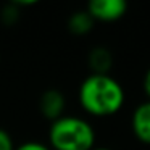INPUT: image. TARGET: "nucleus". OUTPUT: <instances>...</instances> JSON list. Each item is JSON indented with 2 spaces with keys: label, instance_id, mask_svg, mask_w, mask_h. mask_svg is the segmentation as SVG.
Here are the masks:
<instances>
[{
  "label": "nucleus",
  "instance_id": "f257e3e1",
  "mask_svg": "<svg viewBox=\"0 0 150 150\" xmlns=\"http://www.w3.org/2000/svg\"><path fill=\"white\" fill-rule=\"evenodd\" d=\"M81 108L94 118H110L118 115L126 103L123 84L111 74H89L78 91Z\"/></svg>",
  "mask_w": 150,
  "mask_h": 150
},
{
  "label": "nucleus",
  "instance_id": "f03ea898",
  "mask_svg": "<svg viewBox=\"0 0 150 150\" xmlns=\"http://www.w3.org/2000/svg\"><path fill=\"white\" fill-rule=\"evenodd\" d=\"M97 134L91 121L76 115H65L50 123L49 145L52 150H92Z\"/></svg>",
  "mask_w": 150,
  "mask_h": 150
},
{
  "label": "nucleus",
  "instance_id": "7ed1b4c3",
  "mask_svg": "<svg viewBox=\"0 0 150 150\" xmlns=\"http://www.w3.org/2000/svg\"><path fill=\"white\" fill-rule=\"evenodd\" d=\"M127 8L129 5L126 0H92L87 4L86 10L94 18V21L115 23L126 16Z\"/></svg>",
  "mask_w": 150,
  "mask_h": 150
},
{
  "label": "nucleus",
  "instance_id": "20e7f679",
  "mask_svg": "<svg viewBox=\"0 0 150 150\" xmlns=\"http://www.w3.org/2000/svg\"><path fill=\"white\" fill-rule=\"evenodd\" d=\"M129 124L134 139L150 147V100H144L134 107Z\"/></svg>",
  "mask_w": 150,
  "mask_h": 150
},
{
  "label": "nucleus",
  "instance_id": "39448f33",
  "mask_svg": "<svg viewBox=\"0 0 150 150\" xmlns=\"http://www.w3.org/2000/svg\"><path fill=\"white\" fill-rule=\"evenodd\" d=\"M39 110L42 113V116L45 120H49L50 123L65 116V110H66L65 94L55 87L44 91L39 98Z\"/></svg>",
  "mask_w": 150,
  "mask_h": 150
},
{
  "label": "nucleus",
  "instance_id": "423d86ee",
  "mask_svg": "<svg viewBox=\"0 0 150 150\" xmlns=\"http://www.w3.org/2000/svg\"><path fill=\"white\" fill-rule=\"evenodd\" d=\"M87 65L92 74H110V69L113 68V53L107 47L97 45L89 52Z\"/></svg>",
  "mask_w": 150,
  "mask_h": 150
},
{
  "label": "nucleus",
  "instance_id": "0eeeda50",
  "mask_svg": "<svg viewBox=\"0 0 150 150\" xmlns=\"http://www.w3.org/2000/svg\"><path fill=\"white\" fill-rule=\"evenodd\" d=\"M94 18L87 10H78L68 18V31L74 36H86L94 29Z\"/></svg>",
  "mask_w": 150,
  "mask_h": 150
},
{
  "label": "nucleus",
  "instance_id": "6e6552de",
  "mask_svg": "<svg viewBox=\"0 0 150 150\" xmlns=\"http://www.w3.org/2000/svg\"><path fill=\"white\" fill-rule=\"evenodd\" d=\"M21 15V8H18L16 5L11 2V4H7L2 10H0V21L5 24V26H13L18 20H20Z\"/></svg>",
  "mask_w": 150,
  "mask_h": 150
},
{
  "label": "nucleus",
  "instance_id": "1a4fd4ad",
  "mask_svg": "<svg viewBox=\"0 0 150 150\" xmlns=\"http://www.w3.org/2000/svg\"><path fill=\"white\" fill-rule=\"evenodd\" d=\"M15 142H13V137L10 136L7 129L0 127V150H15Z\"/></svg>",
  "mask_w": 150,
  "mask_h": 150
},
{
  "label": "nucleus",
  "instance_id": "9d476101",
  "mask_svg": "<svg viewBox=\"0 0 150 150\" xmlns=\"http://www.w3.org/2000/svg\"><path fill=\"white\" fill-rule=\"evenodd\" d=\"M15 150H52V149H50V145L39 142V140H28V142L20 144Z\"/></svg>",
  "mask_w": 150,
  "mask_h": 150
},
{
  "label": "nucleus",
  "instance_id": "9b49d317",
  "mask_svg": "<svg viewBox=\"0 0 150 150\" xmlns=\"http://www.w3.org/2000/svg\"><path fill=\"white\" fill-rule=\"evenodd\" d=\"M142 91L145 95V100H150V66L147 68L145 74L142 78Z\"/></svg>",
  "mask_w": 150,
  "mask_h": 150
},
{
  "label": "nucleus",
  "instance_id": "f8f14e48",
  "mask_svg": "<svg viewBox=\"0 0 150 150\" xmlns=\"http://www.w3.org/2000/svg\"><path fill=\"white\" fill-rule=\"evenodd\" d=\"M92 150H115V149H110V147H97V145H95Z\"/></svg>",
  "mask_w": 150,
  "mask_h": 150
}]
</instances>
